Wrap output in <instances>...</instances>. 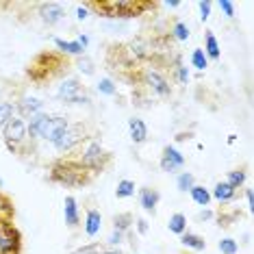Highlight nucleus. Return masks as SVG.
Returning <instances> with one entry per match:
<instances>
[{"label": "nucleus", "instance_id": "obj_8", "mask_svg": "<svg viewBox=\"0 0 254 254\" xmlns=\"http://www.w3.org/2000/svg\"><path fill=\"white\" fill-rule=\"evenodd\" d=\"M57 98L63 102H70V105H87L89 96L85 94L83 85L76 78H65L57 89Z\"/></svg>", "mask_w": 254, "mask_h": 254}, {"label": "nucleus", "instance_id": "obj_38", "mask_svg": "<svg viewBox=\"0 0 254 254\" xmlns=\"http://www.w3.org/2000/svg\"><path fill=\"white\" fill-rule=\"evenodd\" d=\"M124 241V233H120V230H113L111 237H109V246H120Z\"/></svg>", "mask_w": 254, "mask_h": 254}, {"label": "nucleus", "instance_id": "obj_47", "mask_svg": "<svg viewBox=\"0 0 254 254\" xmlns=\"http://www.w3.org/2000/svg\"><path fill=\"white\" fill-rule=\"evenodd\" d=\"M4 187V183H2V178H0V189H2Z\"/></svg>", "mask_w": 254, "mask_h": 254}, {"label": "nucleus", "instance_id": "obj_36", "mask_svg": "<svg viewBox=\"0 0 254 254\" xmlns=\"http://www.w3.org/2000/svg\"><path fill=\"white\" fill-rule=\"evenodd\" d=\"M102 250H100V246L98 244H87V246H80V248H76L72 254H100Z\"/></svg>", "mask_w": 254, "mask_h": 254}, {"label": "nucleus", "instance_id": "obj_10", "mask_svg": "<svg viewBox=\"0 0 254 254\" xmlns=\"http://www.w3.org/2000/svg\"><path fill=\"white\" fill-rule=\"evenodd\" d=\"M185 167V157L183 152H178L174 146H165L163 148V154H161V170L163 172H178Z\"/></svg>", "mask_w": 254, "mask_h": 254}, {"label": "nucleus", "instance_id": "obj_14", "mask_svg": "<svg viewBox=\"0 0 254 254\" xmlns=\"http://www.w3.org/2000/svg\"><path fill=\"white\" fill-rule=\"evenodd\" d=\"M159 200H161V195H159L157 189H150V187L139 189V204L143 206V211L154 213V209H157V204H159Z\"/></svg>", "mask_w": 254, "mask_h": 254}, {"label": "nucleus", "instance_id": "obj_48", "mask_svg": "<svg viewBox=\"0 0 254 254\" xmlns=\"http://www.w3.org/2000/svg\"><path fill=\"white\" fill-rule=\"evenodd\" d=\"M181 254H185V252H181Z\"/></svg>", "mask_w": 254, "mask_h": 254}, {"label": "nucleus", "instance_id": "obj_40", "mask_svg": "<svg viewBox=\"0 0 254 254\" xmlns=\"http://www.w3.org/2000/svg\"><path fill=\"white\" fill-rule=\"evenodd\" d=\"M213 217H215V213L209 211V209H204V211L198 213V222H206V219H213Z\"/></svg>", "mask_w": 254, "mask_h": 254}, {"label": "nucleus", "instance_id": "obj_29", "mask_svg": "<svg viewBox=\"0 0 254 254\" xmlns=\"http://www.w3.org/2000/svg\"><path fill=\"white\" fill-rule=\"evenodd\" d=\"M174 74H176V80L181 85L189 83V70L181 63V57H176V59H174Z\"/></svg>", "mask_w": 254, "mask_h": 254}, {"label": "nucleus", "instance_id": "obj_42", "mask_svg": "<svg viewBox=\"0 0 254 254\" xmlns=\"http://www.w3.org/2000/svg\"><path fill=\"white\" fill-rule=\"evenodd\" d=\"M76 42H78L80 46H83L85 50H87V46H89V37H87V35H78V39H76Z\"/></svg>", "mask_w": 254, "mask_h": 254}, {"label": "nucleus", "instance_id": "obj_6", "mask_svg": "<svg viewBox=\"0 0 254 254\" xmlns=\"http://www.w3.org/2000/svg\"><path fill=\"white\" fill-rule=\"evenodd\" d=\"M2 137H4V146H7L9 152L13 154H20V152H26L28 148V130H26V122L22 118H11L7 126L2 128Z\"/></svg>", "mask_w": 254, "mask_h": 254}, {"label": "nucleus", "instance_id": "obj_41", "mask_svg": "<svg viewBox=\"0 0 254 254\" xmlns=\"http://www.w3.org/2000/svg\"><path fill=\"white\" fill-rule=\"evenodd\" d=\"M137 230H139V235H146L148 233V222H146V219H137Z\"/></svg>", "mask_w": 254, "mask_h": 254}, {"label": "nucleus", "instance_id": "obj_43", "mask_svg": "<svg viewBox=\"0 0 254 254\" xmlns=\"http://www.w3.org/2000/svg\"><path fill=\"white\" fill-rule=\"evenodd\" d=\"M246 200H248V211H252V189H246Z\"/></svg>", "mask_w": 254, "mask_h": 254}, {"label": "nucleus", "instance_id": "obj_15", "mask_svg": "<svg viewBox=\"0 0 254 254\" xmlns=\"http://www.w3.org/2000/svg\"><path fill=\"white\" fill-rule=\"evenodd\" d=\"M128 132H130L132 143H143L148 139V126L143 124V120H139V118L128 120Z\"/></svg>", "mask_w": 254, "mask_h": 254}, {"label": "nucleus", "instance_id": "obj_16", "mask_svg": "<svg viewBox=\"0 0 254 254\" xmlns=\"http://www.w3.org/2000/svg\"><path fill=\"white\" fill-rule=\"evenodd\" d=\"M235 195H237V189H235V187H230L226 181H222V183H217V185H215V189H213L211 198H215L219 204H228L230 200H235Z\"/></svg>", "mask_w": 254, "mask_h": 254}, {"label": "nucleus", "instance_id": "obj_45", "mask_svg": "<svg viewBox=\"0 0 254 254\" xmlns=\"http://www.w3.org/2000/svg\"><path fill=\"white\" fill-rule=\"evenodd\" d=\"M100 254H122V252H120L118 248H107V250H102Z\"/></svg>", "mask_w": 254, "mask_h": 254}, {"label": "nucleus", "instance_id": "obj_7", "mask_svg": "<svg viewBox=\"0 0 254 254\" xmlns=\"http://www.w3.org/2000/svg\"><path fill=\"white\" fill-rule=\"evenodd\" d=\"M132 85H137V87H146L148 91L157 94L159 98H170L172 96L170 80H167L159 70H152V67H146V70L139 67V76L132 78Z\"/></svg>", "mask_w": 254, "mask_h": 254}, {"label": "nucleus", "instance_id": "obj_31", "mask_svg": "<svg viewBox=\"0 0 254 254\" xmlns=\"http://www.w3.org/2000/svg\"><path fill=\"white\" fill-rule=\"evenodd\" d=\"M172 37L178 39V42H187L189 39V26L185 22H174V28H172Z\"/></svg>", "mask_w": 254, "mask_h": 254}, {"label": "nucleus", "instance_id": "obj_44", "mask_svg": "<svg viewBox=\"0 0 254 254\" xmlns=\"http://www.w3.org/2000/svg\"><path fill=\"white\" fill-rule=\"evenodd\" d=\"M165 7H170V9H178V7H181V2H178V0H170V2H165Z\"/></svg>", "mask_w": 254, "mask_h": 254}, {"label": "nucleus", "instance_id": "obj_33", "mask_svg": "<svg viewBox=\"0 0 254 254\" xmlns=\"http://www.w3.org/2000/svg\"><path fill=\"white\" fill-rule=\"evenodd\" d=\"M76 67L85 74V76H91V74L96 72V70H94V61H91L89 57H85V55H83V57H78V59H76Z\"/></svg>", "mask_w": 254, "mask_h": 254}, {"label": "nucleus", "instance_id": "obj_24", "mask_svg": "<svg viewBox=\"0 0 254 254\" xmlns=\"http://www.w3.org/2000/svg\"><path fill=\"white\" fill-rule=\"evenodd\" d=\"M167 228H170V233L181 237L183 233H187V217H185L183 213H174V215L170 217V222H167Z\"/></svg>", "mask_w": 254, "mask_h": 254}, {"label": "nucleus", "instance_id": "obj_13", "mask_svg": "<svg viewBox=\"0 0 254 254\" xmlns=\"http://www.w3.org/2000/svg\"><path fill=\"white\" fill-rule=\"evenodd\" d=\"M63 215H65V224L67 228H76L80 224V215H78V206H76V198L67 195L63 202Z\"/></svg>", "mask_w": 254, "mask_h": 254}, {"label": "nucleus", "instance_id": "obj_39", "mask_svg": "<svg viewBox=\"0 0 254 254\" xmlns=\"http://www.w3.org/2000/svg\"><path fill=\"white\" fill-rule=\"evenodd\" d=\"M76 18H78L80 22H83V20H87V18H89V9H87V7H85V4H83V7H76Z\"/></svg>", "mask_w": 254, "mask_h": 254}, {"label": "nucleus", "instance_id": "obj_1", "mask_svg": "<svg viewBox=\"0 0 254 254\" xmlns=\"http://www.w3.org/2000/svg\"><path fill=\"white\" fill-rule=\"evenodd\" d=\"M48 178L50 183H57L61 187H87L94 183L96 174H91L87 167L80 165L76 157H61L53 161Z\"/></svg>", "mask_w": 254, "mask_h": 254}, {"label": "nucleus", "instance_id": "obj_26", "mask_svg": "<svg viewBox=\"0 0 254 254\" xmlns=\"http://www.w3.org/2000/svg\"><path fill=\"white\" fill-rule=\"evenodd\" d=\"M195 185V178L191 172H181V176L176 178V187L178 191H191V187Z\"/></svg>", "mask_w": 254, "mask_h": 254}, {"label": "nucleus", "instance_id": "obj_20", "mask_svg": "<svg viewBox=\"0 0 254 254\" xmlns=\"http://www.w3.org/2000/svg\"><path fill=\"white\" fill-rule=\"evenodd\" d=\"M181 244L185 248H191V250H195V252H202L206 248V241L202 239L200 235H195V233H183L181 235Z\"/></svg>", "mask_w": 254, "mask_h": 254}, {"label": "nucleus", "instance_id": "obj_23", "mask_svg": "<svg viewBox=\"0 0 254 254\" xmlns=\"http://www.w3.org/2000/svg\"><path fill=\"white\" fill-rule=\"evenodd\" d=\"M135 224V217H132V213H118V215L113 217V230H120V233H128L130 226Z\"/></svg>", "mask_w": 254, "mask_h": 254}, {"label": "nucleus", "instance_id": "obj_21", "mask_svg": "<svg viewBox=\"0 0 254 254\" xmlns=\"http://www.w3.org/2000/svg\"><path fill=\"white\" fill-rule=\"evenodd\" d=\"M204 55H206V59H213V61H217L219 59V44H217V39L215 35H213L211 31H206V35H204Z\"/></svg>", "mask_w": 254, "mask_h": 254}, {"label": "nucleus", "instance_id": "obj_9", "mask_svg": "<svg viewBox=\"0 0 254 254\" xmlns=\"http://www.w3.org/2000/svg\"><path fill=\"white\" fill-rule=\"evenodd\" d=\"M67 124H70V122H67V118H63V115H55V118H50L48 122L44 124L42 132H39V139L55 143L57 139H59L61 132L67 128Z\"/></svg>", "mask_w": 254, "mask_h": 254}, {"label": "nucleus", "instance_id": "obj_28", "mask_svg": "<svg viewBox=\"0 0 254 254\" xmlns=\"http://www.w3.org/2000/svg\"><path fill=\"white\" fill-rule=\"evenodd\" d=\"M191 63H193V67H195V70L204 72L206 67H209V59H206L204 50H202V48H195L193 53H191Z\"/></svg>", "mask_w": 254, "mask_h": 254}, {"label": "nucleus", "instance_id": "obj_2", "mask_svg": "<svg viewBox=\"0 0 254 254\" xmlns=\"http://www.w3.org/2000/svg\"><path fill=\"white\" fill-rule=\"evenodd\" d=\"M85 7L96 11L98 15H105L111 20H130L146 15L150 9H154V2H143V0H102V2H85Z\"/></svg>", "mask_w": 254, "mask_h": 254}, {"label": "nucleus", "instance_id": "obj_3", "mask_svg": "<svg viewBox=\"0 0 254 254\" xmlns=\"http://www.w3.org/2000/svg\"><path fill=\"white\" fill-rule=\"evenodd\" d=\"M63 67H70V61H67L65 55L61 53H39L35 59L28 63L26 67V76L33 80V83L42 85L46 80H53L55 76H59Z\"/></svg>", "mask_w": 254, "mask_h": 254}, {"label": "nucleus", "instance_id": "obj_27", "mask_svg": "<svg viewBox=\"0 0 254 254\" xmlns=\"http://www.w3.org/2000/svg\"><path fill=\"white\" fill-rule=\"evenodd\" d=\"M115 195L118 198H130V195H135V183L132 181H120L118 187H115Z\"/></svg>", "mask_w": 254, "mask_h": 254}, {"label": "nucleus", "instance_id": "obj_4", "mask_svg": "<svg viewBox=\"0 0 254 254\" xmlns=\"http://www.w3.org/2000/svg\"><path fill=\"white\" fill-rule=\"evenodd\" d=\"M80 161V165L87 167L91 174H100V172H105L109 165H111L113 161V154L109 152V150L102 146V141L94 137V139L85 141L83 146H80V154L76 157Z\"/></svg>", "mask_w": 254, "mask_h": 254}, {"label": "nucleus", "instance_id": "obj_32", "mask_svg": "<svg viewBox=\"0 0 254 254\" xmlns=\"http://www.w3.org/2000/svg\"><path fill=\"white\" fill-rule=\"evenodd\" d=\"M96 89L100 91V94H105V96H115L118 94V87L113 85L111 78H100L98 80V85H96Z\"/></svg>", "mask_w": 254, "mask_h": 254}, {"label": "nucleus", "instance_id": "obj_30", "mask_svg": "<svg viewBox=\"0 0 254 254\" xmlns=\"http://www.w3.org/2000/svg\"><path fill=\"white\" fill-rule=\"evenodd\" d=\"M226 183L230 185V187H235V189H241V187H244V183H246V172L244 170H233L228 174Z\"/></svg>", "mask_w": 254, "mask_h": 254}, {"label": "nucleus", "instance_id": "obj_19", "mask_svg": "<svg viewBox=\"0 0 254 254\" xmlns=\"http://www.w3.org/2000/svg\"><path fill=\"white\" fill-rule=\"evenodd\" d=\"M55 46L59 48L61 55H74V57H83L85 55V48L78 42H65V39L55 37Z\"/></svg>", "mask_w": 254, "mask_h": 254}, {"label": "nucleus", "instance_id": "obj_25", "mask_svg": "<svg viewBox=\"0 0 254 254\" xmlns=\"http://www.w3.org/2000/svg\"><path fill=\"white\" fill-rule=\"evenodd\" d=\"M11 118H15V107L13 102H0V130L7 126Z\"/></svg>", "mask_w": 254, "mask_h": 254}, {"label": "nucleus", "instance_id": "obj_5", "mask_svg": "<svg viewBox=\"0 0 254 254\" xmlns=\"http://www.w3.org/2000/svg\"><path fill=\"white\" fill-rule=\"evenodd\" d=\"M94 137H98V135L94 128H89V124H85V122L67 124V128L61 132L59 139H57L53 146L57 152H74L76 148H80L85 141L94 139Z\"/></svg>", "mask_w": 254, "mask_h": 254}, {"label": "nucleus", "instance_id": "obj_37", "mask_svg": "<svg viewBox=\"0 0 254 254\" xmlns=\"http://www.w3.org/2000/svg\"><path fill=\"white\" fill-rule=\"evenodd\" d=\"M217 7L224 11V15H226L228 20H233V18H235V4H233V2H228V0H219Z\"/></svg>", "mask_w": 254, "mask_h": 254}, {"label": "nucleus", "instance_id": "obj_46", "mask_svg": "<svg viewBox=\"0 0 254 254\" xmlns=\"http://www.w3.org/2000/svg\"><path fill=\"white\" fill-rule=\"evenodd\" d=\"M237 141V135H228V143H235Z\"/></svg>", "mask_w": 254, "mask_h": 254}, {"label": "nucleus", "instance_id": "obj_18", "mask_svg": "<svg viewBox=\"0 0 254 254\" xmlns=\"http://www.w3.org/2000/svg\"><path fill=\"white\" fill-rule=\"evenodd\" d=\"M100 228H102V215H100V211L89 209L87 211V217H85V233H87V237H96L98 233H100Z\"/></svg>", "mask_w": 254, "mask_h": 254}, {"label": "nucleus", "instance_id": "obj_17", "mask_svg": "<svg viewBox=\"0 0 254 254\" xmlns=\"http://www.w3.org/2000/svg\"><path fill=\"white\" fill-rule=\"evenodd\" d=\"M15 217V206L11 198L0 189V224H13Z\"/></svg>", "mask_w": 254, "mask_h": 254}, {"label": "nucleus", "instance_id": "obj_22", "mask_svg": "<svg viewBox=\"0 0 254 254\" xmlns=\"http://www.w3.org/2000/svg\"><path fill=\"white\" fill-rule=\"evenodd\" d=\"M189 193H191V200H193L198 206H209L211 200H213V198H211V191H209V189H204L202 185H193Z\"/></svg>", "mask_w": 254, "mask_h": 254}, {"label": "nucleus", "instance_id": "obj_12", "mask_svg": "<svg viewBox=\"0 0 254 254\" xmlns=\"http://www.w3.org/2000/svg\"><path fill=\"white\" fill-rule=\"evenodd\" d=\"M15 111H18L20 118H33V115L42 113V107L44 102L39 98H33V96H22L18 102H13Z\"/></svg>", "mask_w": 254, "mask_h": 254}, {"label": "nucleus", "instance_id": "obj_35", "mask_svg": "<svg viewBox=\"0 0 254 254\" xmlns=\"http://www.w3.org/2000/svg\"><path fill=\"white\" fill-rule=\"evenodd\" d=\"M198 9H200V20L206 22L211 18V9H213V2H209V0H202V2H198Z\"/></svg>", "mask_w": 254, "mask_h": 254}, {"label": "nucleus", "instance_id": "obj_11", "mask_svg": "<svg viewBox=\"0 0 254 254\" xmlns=\"http://www.w3.org/2000/svg\"><path fill=\"white\" fill-rule=\"evenodd\" d=\"M39 18H42L44 24L48 26H55L65 18V9L57 2H42L39 4Z\"/></svg>", "mask_w": 254, "mask_h": 254}, {"label": "nucleus", "instance_id": "obj_34", "mask_svg": "<svg viewBox=\"0 0 254 254\" xmlns=\"http://www.w3.org/2000/svg\"><path fill=\"white\" fill-rule=\"evenodd\" d=\"M219 252H222V254H237V252H239V246H237L235 239L226 237V239L219 241Z\"/></svg>", "mask_w": 254, "mask_h": 254}]
</instances>
